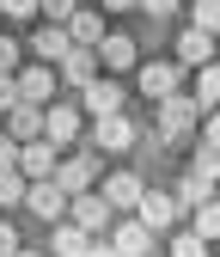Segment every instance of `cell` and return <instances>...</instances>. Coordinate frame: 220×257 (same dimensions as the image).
Returning <instances> with one entry per match:
<instances>
[{
	"mask_svg": "<svg viewBox=\"0 0 220 257\" xmlns=\"http://www.w3.org/2000/svg\"><path fill=\"white\" fill-rule=\"evenodd\" d=\"M49 184L61 190V196H80V190H92V184H98V153H92V147L61 153V159H55V172H49Z\"/></svg>",
	"mask_w": 220,
	"mask_h": 257,
	"instance_id": "6da1fadb",
	"label": "cell"
},
{
	"mask_svg": "<svg viewBox=\"0 0 220 257\" xmlns=\"http://www.w3.org/2000/svg\"><path fill=\"white\" fill-rule=\"evenodd\" d=\"M80 141H86L92 153H129L141 135H135V116H129V110H116V116H98V122H92Z\"/></svg>",
	"mask_w": 220,
	"mask_h": 257,
	"instance_id": "7a4b0ae2",
	"label": "cell"
},
{
	"mask_svg": "<svg viewBox=\"0 0 220 257\" xmlns=\"http://www.w3.org/2000/svg\"><path fill=\"white\" fill-rule=\"evenodd\" d=\"M80 135H86V116H80V104H43V141L55 147V153H68V147H80Z\"/></svg>",
	"mask_w": 220,
	"mask_h": 257,
	"instance_id": "3957f363",
	"label": "cell"
},
{
	"mask_svg": "<svg viewBox=\"0 0 220 257\" xmlns=\"http://www.w3.org/2000/svg\"><path fill=\"white\" fill-rule=\"evenodd\" d=\"M196 104L183 98V92H171V98H159V122H153V135L159 141H183V135H196Z\"/></svg>",
	"mask_w": 220,
	"mask_h": 257,
	"instance_id": "277c9868",
	"label": "cell"
},
{
	"mask_svg": "<svg viewBox=\"0 0 220 257\" xmlns=\"http://www.w3.org/2000/svg\"><path fill=\"white\" fill-rule=\"evenodd\" d=\"M13 86H19V104H55V68L49 61H31V68H13Z\"/></svg>",
	"mask_w": 220,
	"mask_h": 257,
	"instance_id": "5b68a950",
	"label": "cell"
},
{
	"mask_svg": "<svg viewBox=\"0 0 220 257\" xmlns=\"http://www.w3.org/2000/svg\"><path fill=\"white\" fill-rule=\"evenodd\" d=\"M68 220H74L80 233H104L110 220H116V208L98 196V190H80V196H68Z\"/></svg>",
	"mask_w": 220,
	"mask_h": 257,
	"instance_id": "8992f818",
	"label": "cell"
},
{
	"mask_svg": "<svg viewBox=\"0 0 220 257\" xmlns=\"http://www.w3.org/2000/svg\"><path fill=\"white\" fill-rule=\"evenodd\" d=\"M92 55H98V61H104L110 74H129L135 61H141V43L129 37V31H104V37H98V49H92Z\"/></svg>",
	"mask_w": 220,
	"mask_h": 257,
	"instance_id": "52a82bcc",
	"label": "cell"
},
{
	"mask_svg": "<svg viewBox=\"0 0 220 257\" xmlns=\"http://www.w3.org/2000/svg\"><path fill=\"white\" fill-rule=\"evenodd\" d=\"M61 31H68V43H80V49H98V37H104V13L98 7H92V0H80V7L68 13V25H61Z\"/></svg>",
	"mask_w": 220,
	"mask_h": 257,
	"instance_id": "ba28073f",
	"label": "cell"
},
{
	"mask_svg": "<svg viewBox=\"0 0 220 257\" xmlns=\"http://www.w3.org/2000/svg\"><path fill=\"white\" fill-rule=\"evenodd\" d=\"M116 110H122V86L116 80H86L80 86V116L98 122V116H116Z\"/></svg>",
	"mask_w": 220,
	"mask_h": 257,
	"instance_id": "9c48e42d",
	"label": "cell"
},
{
	"mask_svg": "<svg viewBox=\"0 0 220 257\" xmlns=\"http://www.w3.org/2000/svg\"><path fill=\"white\" fill-rule=\"evenodd\" d=\"M177 202L165 196V190H141V202H135V220H141V227L147 233H159V227H177Z\"/></svg>",
	"mask_w": 220,
	"mask_h": 257,
	"instance_id": "30bf717a",
	"label": "cell"
},
{
	"mask_svg": "<svg viewBox=\"0 0 220 257\" xmlns=\"http://www.w3.org/2000/svg\"><path fill=\"white\" fill-rule=\"evenodd\" d=\"M25 208L37 214V220H49V227H55V220H68V196H61V190H55L49 178H37V184H25Z\"/></svg>",
	"mask_w": 220,
	"mask_h": 257,
	"instance_id": "8fae6325",
	"label": "cell"
},
{
	"mask_svg": "<svg viewBox=\"0 0 220 257\" xmlns=\"http://www.w3.org/2000/svg\"><path fill=\"white\" fill-rule=\"evenodd\" d=\"M98 178H104V184H92V190H98L110 208H135V202H141V190H147L141 172H98Z\"/></svg>",
	"mask_w": 220,
	"mask_h": 257,
	"instance_id": "7c38bea8",
	"label": "cell"
},
{
	"mask_svg": "<svg viewBox=\"0 0 220 257\" xmlns=\"http://www.w3.org/2000/svg\"><path fill=\"white\" fill-rule=\"evenodd\" d=\"M177 80H183V68H177V61H147V68L135 74V86L147 92L153 104H159V98H171V92H177Z\"/></svg>",
	"mask_w": 220,
	"mask_h": 257,
	"instance_id": "4fadbf2b",
	"label": "cell"
},
{
	"mask_svg": "<svg viewBox=\"0 0 220 257\" xmlns=\"http://www.w3.org/2000/svg\"><path fill=\"white\" fill-rule=\"evenodd\" d=\"M55 159H61V153H55L49 141H25V147H19V159H13V172H19L25 184H37V178H49V172H55Z\"/></svg>",
	"mask_w": 220,
	"mask_h": 257,
	"instance_id": "5bb4252c",
	"label": "cell"
},
{
	"mask_svg": "<svg viewBox=\"0 0 220 257\" xmlns=\"http://www.w3.org/2000/svg\"><path fill=\"white\" fill-rule=\"evenodd\" d=\"M55 80H61V86H86V80H98V55H92V49H80V43H74L68 55H61V61H55Z\"/></svg>",
	"mask_w": 220,
	"mask_h": 257,
	"instance_id": "9a60e30c",
	"label": "cell"
},
{
	"mask_svg": "<svg viewBox=\"0 0 220 257\" xmlns=\"http://www.w3.org/2000/svg\"><path fill=\"white\" fill-rule=\"evenodd\" d=\"M0 135H13L19 147H25V141H43V104H13Z\"/></svg>",
	"mask_w": 220,
	"mask_h": 257,
	"instance_id": "2e32d148",
	"label": "cell"
},
{
	"mask_svg": "<svg viewBox=\"0 0 220 257\" xmlns=\"http://www.w3.org/2000/svg\"><path fill=\"white\" fill-rule=\"evenodd\" d=\"M116 257H147L153 251V233L141 227V220H122V227H110V239H104Z\"/></svg>",
	"mask_w": 220,
	"mask_h": 257,
	"instance_id": "e0dca14e",
	"label": "cell"
},
{
	"mask_svg": "<svg viewBox=\"0 0 220 257\" xmlns=\"http://www.w3.org/2000/svg\"><path fill=\"white\" fill-rule=\"evenodd\" d=\"M202 61H214V37L208 31H177V68H202Z\"/></svg>",
	"mask_w": 220,
	"mask_h": 257,
	"instance_id": "ac0fdd59",
	"label": "cell"
},
{
	"mask_svg": "<svg viewBox=\"0 0 220 257\" xmlns=\"http://www.w3.org/2000/svg\"><path fill=\"white\" fill-rule=\"evenodd\" d=\"M74 43H68V31H61V25H43V31H31V55H37V61H49V68H55V61L61 55H68Z\"/></svg>",
	"mask_w": 220,
	"mask_h": 257,
	"instance_id": "d6986e66",
	"label": "cell"
},
{
	"mask_svg": "<svg viewBox=\"0 0 220 257\" xmlns=\"http://www.w3.org/2000/svg\"><path fill=\"white\" fill-rule=\"evenodd\" d=\"M86 245H92V233H80L74 220H55V233H49V251L55 257H86Z\"/></svg>",
	"mask_w": 220,
	"mask_h": 257,
	"instance_id": "ffe728a7",
	"label": "cell"
},
{
	"mask_svg": "<svg viewBox=\"0 0 220 257\" xmlns=\"http://www.w3.org/2000/svg\"><path fill=\"white\" fill-rule=\"evenodd\" d=\"M214 98H220V68H214V61H202V68H196V92H190V104L208 116V110H214Z\"/></svg>",
	"mask_w": 220,
	"mask_h": 257,
	"instance_id": "44dd1931",
	"label": "cell"
},
{
	"mask_svg": "<svg viewBox=\"0 0 220 257\" xmlns=\"http://www.w3.org/2000/svg\"><path fill=\"white\" fill-rule=\"evenodd\" d=\"M208 196H214V184H208V178H196V172H183L171 202H177V208H196V202H208Z\"/></svg>",
	"mask_w": 220,
	"mask_h": 257,
	"instance_id": "7402d4cb",
	"label": "cell"
},
{
	"mask_svg": "<svg viewBox=\"0 0 220 257\" xmlns=\"http://www.w3.org/2000/svg\"><path fill=\"white\" fill-rule=\"evenodd\" d=\"M190 233H196L202 245H214V239H220V208H214V196H208V202H196V227H190Z\"/></svg>",
	"mask_w": 220,
	"mask_h": 257,
	"instance_id": "603a6c76",
	"label": "cell"
},
{
	"mask_svg": "<svg viewBox=\"0 0 220 257\" xmlns=\"http://www.w3.org/2000/svg\"><path fill=\"white\" fill-rule=\"evenodd\" d=\"M19 202H25V178L7 166V172H0V214H7V208H19Z\"/></svg>",
	"mask_w": 220,
	"mask_h": 257,
	"instance_id": "cb8c5ba5",
	"label": "cell"
},
{
	"mask_svg": "<svg viewBox=\"0 0 220 257\" xmlns=\"http://www.w3.org/2000/svg\"><path fill=\"white\" fill-rule=\"evenodd\" d=\"M190 31H220V0H196V13H190Z\"/></svg>",
	"mask_w": 220,
	"mask_h": 257,
	"instance_id": "d4e9b609",
	"label": "cell"
},
{
	"mask_svg": "<svg viewBox=\"0 0 220 257\" xmlns=\"http://www.w3.org/2000/svg\"><path fill=\"white\" fill-rule=\"evenodd\" d=\"M80 7V0H37V13H43V25H68V13Z\"/></svg>",
	"mask_w": 220,
	"mask_h": 257,
	"instance_id": "484cf974",
	"label": "cell"
},
{
	"mask_svg": "<svg viewBox=\"0 0 220 257\" xmlns=\"http://www.w3.org/2000/svg\"><path fill=\"white\" fill-rule=\"evenodd\" d=\"M171 257H208V245H202L196 233H177V239H171Z\"/></svg>",
	"mask_w": 220,
	"mask_h": 257,
	"instance_id": "4316f807",
	"label": "cell"
},
{
	"mask_svg": "<svg viewBox=\"0 0 220 257\" xmlns=\"http://www.w3.org/2000/svg\"><path fill=\"white\" fill-rule=\"evenodd\" d=\"M0 13H7V19H19V25H25V19H37V0H0Z\"/></svg>",
	"mask_w": 220,
	"mask_h": 257,
	"instance_id": "83f0119b",
	"label": "cell"
},
{
	"mask_svg": "<svg viewBox=\"0 0 220 257\" xmlns=\"http://www.w3.org/2000/svg\"><path fill=\"white\" fill-rule=\"evenodd\" d=\"M135 7H141L147 19H171V13H177V0H135Z\"/></svg>",
	"mask_w": 220,
	"mask_h": 257,
	"instance_id": "f1b7e54d",
	"label": "cell"
},
{
	"mask_svg": "<svg viewBox=\"0 0 220 257\" xmlns=\"http://www.w3.org/2000/svg\"><path fill=\"white\" fill-rule=\"evenodd\" d=\"M13 251H19V227H13L7 214H0V257H13Z\"/></svg>",
	"mask_w": 220,
	"mask_h": 257,
	"instance_id": "f546056e",
	"label": "cell"
},
{
	"mask_svg": "<svg viewBox=\"0 0 220 257\" xmlns=\"http://www.w3.org/2000/svg\"><path fill=\"white\" fill-rule=\"evenodd\" d=\"M13 104H19V86H13V74H0V116H7Z\"/></svg>",
	"mask_w": 220,
	"mask_h": 257,
	"instance_id": "4dcf8cb0",
	"label": "cell"
},
{
	"mask_svg": "<svg viewBox=\"0 0 220 257\" xmlns=\"http://www.w3.org/2000/svg\"><path fill=\"white\" fill-rule=\"evenodd\" d=\"M13 68H19V43H13V37H0V74H13Z\"/></svg>",
	"mask_w": 220,
	"mask_h": 257,
	"instance_id": "1f68e13d",
	"label": "cell"
},
{
	"mask_svg": "<svg viewBox=\"0 0 220 257\" xmlns=\"http://www.w3.org/2000/svg\"><path fill=\"white\" fill-rule=\"evenodd\" d=\"M13 159H19V141H13V135H0V172H7Z\"/></svg>",
	"mask_w": 220,
	"mask_h": 257,
	"instance_id": "d6a6232c",
	"label": "cell"
},
{
	"mask_svg": "<svg viewBox=\"0 0 220 257\" xmlns=\"http://www.w3.org/2000/svg\"><path fill=\"white\" fill-rule=\"evenodd\" d=\"M86 257H116V251H110L104 239H92V245H86Z\"/></svg>",
	"mask_w": 220,
	"mask_h": 257,
	"instance_id": "836d02e7",
	"label": "cell"
},
{
	"mask_svg": "<svg viewBox=\"0 0 220 257\" xmlns=\"http://www.w3.org/2000/svg\"><path fill=\"white\" fill-rule=\"evenodd\" d=\"M98 7H104V13H129L135 0H98Z\"/></svg>",
	"mask_w": 220,
	"mask_h": 257,
	"instance_id": "e575fe53",
	"label": "cell"
},
{
	"mask_svg": "<svg viewBox=\"0 0 220 257\" xmlns=\"http://www.w3.org/2000/svg\"><path fill=\"white\" fill-rule=\"evenodd\" d=\"M13 257H43V251H25V245H19V251H13Z\"/></svg>",
	"mask_w": 220,
	"mask_h": 257,
	"instance_id": "d590c367",
	"label": "cell"
}]
</instances>
